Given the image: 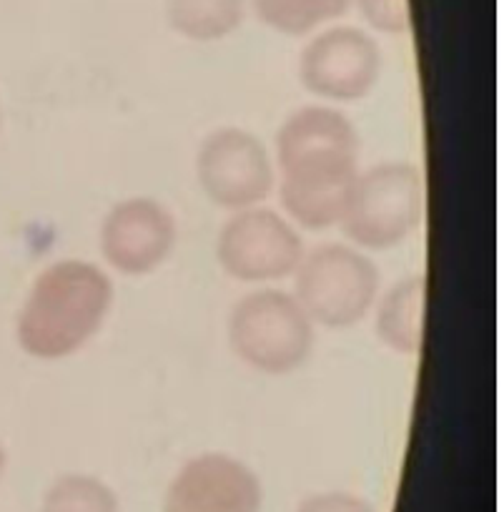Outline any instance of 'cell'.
Masks as SVG:
<instances>
[{
    "label": "cell",
    "instance_id": "6da1fadb",
    "mask_svg": "<svg viewBox=\"0 0 504 512\" xmlns=\"http://www.w3.org/2000/svg\"><path fill=\"white\" fill-rule=\"evenodd\" d=\"M359 131L334 106H304L276 134L279 199L286 219L309 231L339 226L359 176Z\"/></svg>",
    "mask_w": 504,
    "mask_h": 512
},
{
    "label": "cell",
    "instance_id": "7a4b0ae2",
    "mask_svg": "<svg viewBox=\"0 0 504 512\" xmlns=\"http://www.w3.org/2000/svg\"><path fill=\"white\" fill-rule=\"evenodd\" d=\"M113 282L98 264L61 259L38 274L18 317L23 352L46 362L81 352L108 319Z\"/></svg>",
    "mask_w": 504,
    "mask_h": 512
},
{
    "label": "cell",
    "instance_id": "3957f363",
    "mask_svg": "<svg viewBox=\"0 0 504 512\" xmlns=\"http://www.w3.org/2000/svg\"><path fill=\"white\" fill-rule=\"evenodd\" d=\"M424 176L409 161H387L359 171L339 226L362 251H387L404 244L424 219Z\"/></svg>",
    "mask_w": 504,
    "mask_h": 512
},
{
    "label": "cell",
    "instance_id": "277c9868",
    "mask_svg": "<svg viewBox=\"0 0 504 512\" xmlns=\"http://www.w3.org/2000/svg\"><path fill=\"white\" fill-rule=\"evenodd\" d=\"M294 297L314 324L347 329L364 322L379 299L377 264L352 244H321L306 251L294 272Z\"/></svg>",
    "mask_w": 504,
    "mask_h": 512
},
{
    "label": "cell",
    "instance_id": "5b68a950",
    "mask_svg": "<svg viewBox=\"0 0 504 512\" xmlns=\"http://www.w3.org/2000/svg\"><path fill=\"white\" fill-rule=\"evenodd\" d=\"M314 327L294 294L256 289L231 309L229 344L251 369L281 377L296 372L311 357Z\"/></svg>",
    "mask_w": 504,
    "mask_h": 512
},
{
    "label": "cell",
    "instance_id": "8992f818",
    "mask_svg": "<svg viewBox=\"0 0 504 512\" xmlns=\"http://www.w3.org/2000/svg\"><path fill=\"white\" fill-rule=\"evenodd\" d=\"M304 254L299 229L279 211L264 206L234 211L216 241L221 269L244 284H271L294 277Z\"/></svg>",
    "mask_w": 504,
    "mask_h": 512
},
{
    "label": "cell",
    "instance_id": "52a82bcc",
    "mask_svg": "<svg viewBox=\"0 0 504 512\" xmlns=\"http://www.w3.org/2000/svg\"><path fill=\"white\" fill-rule=\"evenodd\" d=\"M196 176L206 199L226 211L261 206L276 184L269 149L259 136L244 128H219L199 149Z\"/></svg>",
    "mask_w": 504,
    "mask_h": 512
},
{
    "label": "cell",
    "instance_id": "ba28073f",
    "mask_svg": "<svg viewBox=\"0 0 504 512\" xmlns=\"http://www.w3.org/2000/svg\"><path fill=\"white\" fill-rule=\"evenodd\" d=\"M382 73V51L359 28H329L311 38L299 61V78L311 96L357 103L372 93Z\"/></svg>",
    "mask_w": 504,
    "mask_h": 512
},
{
    "label": "cell",
    "instance_id": "9c48e42d",
    "mask_svg": "<svg viewBox=\"0 0 504 512\" xmlns=\"http://www.w3.org/2000/svg\"><path fill=\"white\" fill-rule=\"evenodd\" d=\"M264 485L239 457L204 452L168 482L161 512H261Z\"/></svg>",
    "mask_w": 504,
    "mask_h": 512
},
{
    "label": "cell",
    "instance_id": "30bf717a",
    "mask_svg": "<svg viewBox=\"0 0 504 512\" xmlns=\"http://www.w3.org/2000/svg\"><path fill=\"white\" fill-rule=\"evenodd\" d=\"M174 214L151 196H131L113 206L101 224V254L126 277H146L176 246Z\"/></svg>",
    "mask_w": 504,
    "mask_h": 512
},
{
    "label": "cell",
    "instance_id": "8fae6325",
    "mask_svg": "<svg viewBox=\"0 0 504 512\" xmlns=\"http://www.w3.org/2000/svg\"><path fill=\"white\" fill-rule=\"evenodd\" d=\"M377 334L389 349L417 357L424 344L427 322V279L422 274L404 277L377 299Z\"/></svg>",
    "mask_w": 504,
    "mask_h": 512
},
{
    "label": "cell",
    "instance_id": "7c38bea8",
    "mask_svg": "<svg viewBox=\"0 0 504 512\" xmlns=\"http://www.w3.org/2000/svg\"><path fill=\"white\" fill-rule=\"evenodd\" d=\"M246 16V0H168V21L189 41L231 36Z\"/></svg>",
    "mask_w": 504,
    "mask_h": 512
},
{
    "label": "cell",
    "instance_id": "4fadbf2b",
    "mask_svg": "<svg viewBox=\"0 0 504 512\" xmlns=\"http://www.w3.org/2000/svg\"><path fill=\"white\" fill-rule=\"evenodd\" d=\"M354 0H254V11L284 36H306L326 23L342 18Z\"/></svg>",
    "mask_w": 504,
    "mask_h": 512
},
{
    "label": "cell",
    "instance_id": "5bb4252c",
    "mask_svg": "<svg viewBox=\"0 0 504 512\" xmlns=\"http://www.w3.org/2000/svg\"><path fill=\"white\" fill-rule=\"evenodd\" d=\"M41 512H118V497L93 475H63L48 487Z\"/></svg>",
    "mask_w": 504,
    "mask_h": 512
},
{
    "label": "cell",
    "instance_id": "9a60e30c",
    "mask_svg": "<svg viewBox=\"0 0 504 512\" xmlns=\"http://www.w3.org/2000/svg\"><path fill=\"white\" fill-rule=\"evenodd\" d=\"M359 11H362L364 21L374 28V31L392 33H407L412 26V8L409 0H357Z\"/></svg>",
    "mask_w": 504,
    "mask_h": 512
},
{
    "label": "cell",
    "instance_id": "2e32d148",
    "mask_svg": "<svg viewBox=\"0 0 504 512\" xmlns=\"http://www.w3.org/2000/svg\"><path fill=\"white\" fill-rule=\"evenodd\" d=\"M299 512H377L372 502L352 492H316L299 505Z\"/></svg>",
    "mask_w": 504,
    "mask_h": 512
},
{
    "label": "cell",
    "instance_id": "e0dca14e",
    "mask_svg": "<svg viewBox=\"0 0 504 512\" xmlns=\"http://www.w3.org/2000/svg\"><path fill=\"white\" fill-rule=\"evenodd\" d=\"M3 467H6V452L0 447V472H3Z\"/></svg>",
    "mask_w": 504,
    "mask_h": 512
}]
</instances>
